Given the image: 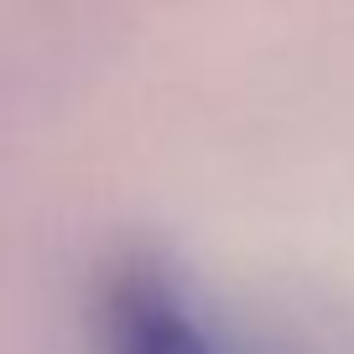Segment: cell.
I'll return each instance as SVG.
<instances>
[{
    "instance_id": "6da1fadb",
    "label": "cell",
    "mask_w": 354,
    "mask_h": 354,
    "mask_svg": "<svg viewBox=\"0 0 354 354\" xmlns=\"http://www.w3.org/2000/svg\"><path fill=\"white\" fill-rule=\"evenodd\" d=\"M104 354H219L214 333L188 308L183 287L156 261H125L100 292Z\"/></svg>"
}]
</instances>
